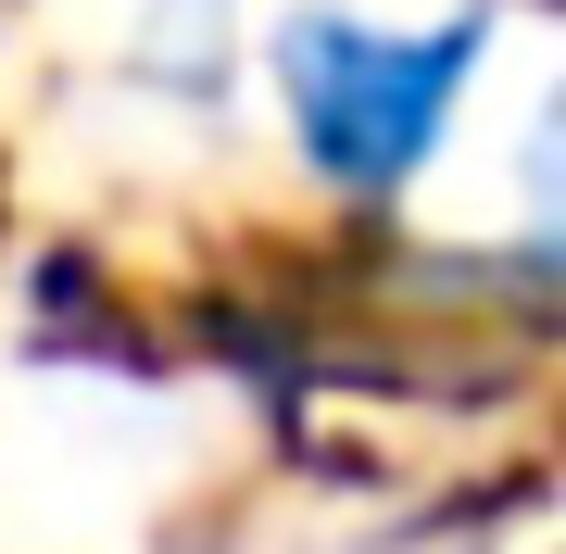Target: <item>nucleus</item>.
<instances>
[{"label": "nucleus", "instance_id": "f257e3e1", "mask_svg": "<svg viewBox=\"0 0 566 554\" xmlns=\"http://www.w3.org/2000/svg\"><path fill=\"white\" fill-rule=\"evenodd\" d=\"M277 102H290V139H303V165L340 189V202H390V189H416L441 165L465 88H479L491 63V13L465 0L441 25H365V13H290L277 25Z\"/></svg>", "mask_w": 566, "mask_h": 554}]
</instances>
